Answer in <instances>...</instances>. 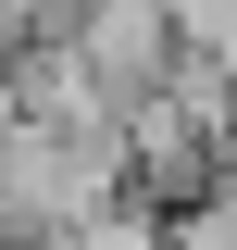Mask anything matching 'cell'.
I'll return each instance as SVG.
<instances>
[{"label": "cell", "mask_w": 237, "mask_h": 250, "mask_svg": "<svg viewBox=\"0 0 237 250\" xmlns=\"http://www.w3.org/2000/svg\"><path fill=\"white\" fill-rule=\"evenodd\" d=\"M62 50H75V75L100 88V113H138L150 88H175V62H187V38H175V0H75V25H62Z\"/></svg>", "instance_id": "obj_1"}, {"label": "cell", "mask_w": 237, "mask_h": 250, "mask_svg": "<svg viewBox=\"0 0 237 250\" xmlns=\"http://www.w3.org/2000/svg\"><path fill=\"white\" fill-rule=\"evenodd\" d=\"M150 250H237V213H225V188H200V200H162Z\"/></svg>", "instance_id": "obj_2"}, {"label": "cell", "mask_w": 237, "mask_h": 250, "mask_svg": "<svg viewBox=\"0 0 237 250\" xmlns=\"http://www.w3.org/2000/svg\"><path fill=\"white\" fill-rule=\"evenodd\" d=\"M212 188H225V213H237V150H225V175H212Z\"/></svg>", "instance_id": "obj_3"}]
</instances>
